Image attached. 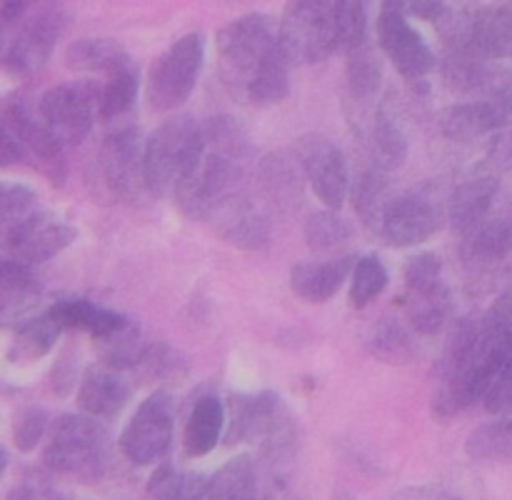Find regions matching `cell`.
<instances>
[{"label": "cell", "instance_id": "cell-32", "mask_svg": "<svg viewBox=\"0 0 512 500\" xmlns=\"http://www.w3.org/2000/svg\"><path fill=\"white\" fill-rule=\"evenodd\" d=\"M488 63L490 60L473 43L445 45V83L453 90H458V93H468V90L480 88L488 80Z\"/></svg>", "mask_w": 512, "mask_h": 500}, {"label": "cell", "instance_id": "cell-35", "mask_svg": "<svg viewBox=\"0 0 512 500\" xmlns=\"http://www.w3.org/2000/svg\"><path fill=\"white\" fill-rule=\"evenodd\" d=\"M463 253L475 263H498L512 253V218H488L465 235Z\"/></svg>", "mask_w": 512, "mask_h": 500}, {"label": "cell", "instance_id": "cell-51", "mask_svg": "<svg viewBox=\"0 0 512 500\" xmlns=\"http://www.w3.org/2000/svg\"><path fill=\"white\" fill-rule=\"evenodd\" d=\"M25 15H28V5H25V3H5L3 8H0L3 28H8V25H13V23H20Z\"/></svg>", "mask_w": 512, "mask_h": 500}, {"label": "cell", "instance_id": "cell-9", "mask_svg": "<svg viewBox=\"0 0 512 500\" xmlns=\"http://www.w3.org/2000/svg\"><path fill=\"white\" fill-rule=\"evenodd\" d=\"M100 88L93 80H73L45 90L38 100V118L63 148L88 138L98 113Z\"/></svg>", "mask_w": 512, "mask_h": 500}, {"label": "cell", "instance_id": "cell-45", "mask_svg": "<svg viewBox=\"0 0 512 500\" xmlns=\"http://www.w3.org/2000/svg\"><path fill=\"white\" fill-rule=\"evenodd\" d=\"M440 273H443V260L435 253H420L413 255L405 265V290L428 288V285L440 283Z\"/></svg>", "mask_w": 512, "mask_h": 500}, {"label": "cell", "instance_id": "cell-3", "mask_svg": "<svg viewBox=\"0 0 512 500\" xmlns=\"http://www.w3.org/2000/svg\"><path fill=\"white\" fill-rule=\"evenodd\" d=\"M278 48V30L265 13L240 15L218 30L220 78L233 98H248V90Z\"/></svg>", "mask_w": 512, "mask_h": 500}, {"label": "cell", "instance_id": "cell-38", "mask_svg": "<svg viewBox=\"0 0 512 500\" xmlns=\"http://www.w3.org/2000/svg\"><path fill=\"white\" fill-rule=\"evenodd\" d=\"M345 78H348V93L353 103L368 105L373 103L375 95L380 90V80H383V70H380L375 50L368 43L348 53V68H345Z\"/></svg>", "mask_w": 512, "mask_h": 500}, {"label": "cell", "instance_id": "cell-8", "mask_svg": "<svg viewBox=\"0 0 512 500\" xmlns=\"http://www.w3.org/2000/svg\"><path fill=\"white\" fill-rule=\"evenodd\" d=\"M63 145L40 123L38 113H30L25 103H8L3 108V128H0V153L3 165L33 163L43 170L53 183H63L65 163Z\"/></svg>", "mask_w": 512, "mask_h": 500}, {"label": "cell", "instance_id": "cell-13", "mask_svg": "<svg viewBox=\"0 0 512 500\" xmlns=\"http://www.w3.org/2000/svg\"><path fill=\"white\" fill-rule=\"evenodd\" d=\"M63 25V8H55V5H43L25 15L18 23L13 40L5 45V70L18 78H30L38 73L48 63L50 53L63 33Z\"/></svg>", "mask_w": 512, "mask_h": 500}, {"label": "cell", "instance_id": "cell-22", "mask_svg": "<svg viewBox=\"0 0 512 500\" xmlns=\"http://www.w3.org/2000/svg\"><path fill=\"white\" fill-rule=\"evenodd\" d=\"M208 493L213 500H270L275 490L265 480L258 460L240 453L208 480Z\"/></svg>", "mask_w": 512, "mask_h": 500}, {"label": "cell", "instance_id": "cell-12", "mask_svg": "<svg viewBox=\"0 0 512 500\" xmlns=\"http://www.w3.org/2000/svg\"><path fill=\"white\" fill-rule=\"evenodd\" d=\"M295 158H298L315 198L328 210L343 208L350 195V185H353L343 150L325 135L305 133L295 143Z\"/></svg>", "mask_w": 512, "mask_h": 500}, {"label": "cell", "instance_id": "cell-7", "mask_svg": "<svg viewBox=\"0 0 512 500\" xmlns=\"http://www.w3.org/2000/svg\"><path fill=\"white\" fill-rule=\"evenodd\" d=\"M203 58V33H188L153 60L145 80V98L155 113L180 108L190 98L203 70Z\"/></svg>", "mask_w": 512, "mask_h": 500}, {"label": "cell", "instance_id": "cell-20", "mask_svg": "<svg viewBox=\"0 0 512 500\" xmlns=\"http://www.w3.org/2000/svg\"><path fill=\"white\" fill-rule=\"evenodd\" d=\"M498 188L500 183L495 173H475L465 178L463 183H458L448 203V218L455 233L465 238L490 218V208H493Z\"/></svg>", "mask_w": 512, "mask_h": 500}, {"label": "cell", "instance_id": "cell-54", "mask_svg": "<svg viewBox=\"0 0 512 500\" xmlns=\"http://www.w3.org/2000/svg\"><path fill=\"white\" fill-rule=\"evenodd\" d=\"M285 500H305V498H300V495H285Z\"/></svg>", "mask_w": 512, "mask_h": 500}, {"label": "cell", "instance_id": "cell-33", "mask_svg": "<svg viewBox=\"0 0 512 500\" xmlns=\"http://www.w3.org/2000/svg\"><path fill=\"white\" fill-rule=\"evenodd\" d=\"M365 345L373 358L388 365H405L415 355L413 335H410L408 325L400 323V318H380L370 328Z\"/></svg>", "mask_w": 512, "mask_h": 500}, {"label": "cell", "instance_id": "cell-52", "mask_svg": "<svg viewBox=\"0 0 512 500\" xmlns=\"http://www.w3.org/2000/svg\"><path fill=\"white\" fill-rule=\"evenodd\" d=\"M5 500H43V495L30 488V485H15V488L8 490Z\"/></svg>", "mask_w": 512, "mask_h": 500}, {"label": "cell", "instance_id": "cell-42", "mask_svg": "<svg viewBox=\"0 0 512 500\" xmlns=\"http://www.w3.org/2000/svg\"><path fill=\"white\" fill-rule=\"evenodd\" d=\"M388 288V268L378 255H363L350 275V305L365 308Z\"/></svg>", "mask_w": 512, "mask_h": 500}, {"label": "cell", "instance_id": "cell-34", "mask_svg": "<svg viewBox=\"0 0 512 500\" xmlns=\"http://www.w3.org/2000/svg\"><path fill=\"white\" fill-rule=\"evenodd\" d=\"M465 453L483 463H508L512 460V413L478 425L465 440Z\"/></svg>", "mask_w": 512, "mask_h": 500}, {"label": "cell", "instance_id": "cell-26", "mask_svg": "<svg viewBox=\"0 0 512 500\" xmlns=\"http://www.w3.org/2000/svg\"><path fill=\"white\" fill-rule=\"evenodd\" d=\"M473 45L488 60L512 58V3L475 5Z\"/></svg>", "mask_w": 512, "mask_h": 500}, {"label": "cell", "instance_id": "cell-28", "mask_svg": "<svg viewBox=\"0 0 512 500\" xmlns=\"http://www.w3.org/2000/svg\"><path fill=\"white\" fill-rule=\"evenodd\" d=\"M450 290L448 285L440 283L428 285V288L405 290L403 310L405 320L420 335H435L450 315Z\"/></svg>", "mask_w": 512, "mask_h": 500}, {"label": "cell", "instance_id": "cell-24", "mask_svg": "<svg viewBox=\"0 0 512 500\" xmlns=\"http://www.w3.org/2000/svg\"><path fill=\"white\" fill-rule=\"evenodd\" d=\"M303 168L288 153H270L260 160L258 180L265 198L283 213H293L303 203Z\"/></svg>", "mask_w": 512, "mask_h": 500}, {"label": "cell", "instance_id": "cell-31", "mask_svg": "<svg viewBox=\"0 0 512 500\" xmlns=\"http://www.w3.org/2000/svg\"><path fill=\"white\" fill-rule=\"evenodd\" d=\"M350 198H353L355 213L360 215L363 225L380 230L385 213H388L390 203H393L385 170L378 168V165L363 170V173L355 178V183L350 185Z\"/></svg>", "mask_w": 512, "mask_h": 500}, {"label": "cell", "instance_id": "cell-21", "mask_svg": "<svg viewBox=\"0 0 512 500\" xmlns=\"http://www.w3.org/2000/svg\"><path fill=\"white\" fill-rule=\"evenodd\" d=\"M355 263H358L355 255H335L328 260L298 263L290 270V288L305 303H325L353 275Z\"/></svg>", "mask_w": 512, "mask_h": 500}, {"label": "cell", "instance_id": "cell-10", "mask_svg": "<svg viewBox=\"0 0 512 500\" xmlns=\"http://www.w3.org/2000/svg\"><path fill=\"white\" fill-rule=\"evenodd\" d=\"M98 168L103 185L115 200L140 203L145 195H153L145 178V158L140 148V135L133 125L115 128L105 135L98 153Z\"/></svg>", "mask_w": 512, "mask_h": 500}, {"label": "cell", "instance_id": "cell-15", "mask_svg": "<svg viewBox=\"0 0 512 500\" xmlns=\"http://www.w3.org/2000/svg\"><path fill=\"white\" fill-rule=\"evenodd\" d=\"M73 240L75 228H70L63 220L50 218L43 210L3 228V248L8 260L30 265V268L63 253Z\"/></svg>", "mask_w": 512, "mask_h": 500}, {"label": "cell", "instance_id": "cell-46", "mask_svg": "<svg viewBox=\"0 0 512 500\" xmlns=\"http://www.w3.org/2000/svg\"><path fill=\"white\" fill-rule=\"evenodd\" d=\"M483 405L488 413L493 415H508L512 413V360L500 370L498 378L493 380V385L485 393Z\"/></svg>", "mask_w": 512, "mask_h": 500}, {"label": "cell", "instance_id": "cell-16", "mask_svg": "<svg viewBox=\"0 0 512 500\" xmlns=\"http://www.w3.org/2000/svg\"><path fill=\"white\" fill-rule=\"evenodd\" d=\"M512 115V85H500L483 100L455 103L440 113V133L458 143H470L483 135L498 133Z\"/></svg>", "mask_w": 512, "mask_h": 500}, {"label": "cell", "instance_id": "cell-41", "mask_svg": "<svg viewBox=\"0 0 512 500\" xmlns=\"http://www.w3.org/2000/svg\"><path fill=\"white\" fill-rule=\"evenodd\" d=\"M153 500H213L208 493V480L198 473H178L173 468H160L150 483Z\"/></svg>", "mask_w": 512, "mask_h": 500}, {"label": "cell", "instance_id": "cell-11", "mask_svg": "<svg viewBox=\"0 0 512 500\" xmlns=\"http://www.w3.org/2000/svg\"><path fill=\"white\" fill-rule=\"evenodd\" d=\"M175 403L173 395L155 390L138 405L120 433V450L133 465H150L163 458L173 443Z\"/></svg>", "mask_w": 512, "mask_h": 500}, {"label": "cell", "instance_id": "cell-37", "mask_svg": "<svg viewBox=\"0 0 512 500\" xmlns=\"http://www.w3.org/2000/svg\"><path fill=\"white\" fill-rule=\"evenodd\" d=\"M305 240L313 253H338L353 240V225L338 210H318L305 220Z\"/></svg>", "mask_w": 512, "mask_h": 500}, {"label": "cell", "instance_id": "cell-47", "mask_svg": "<svg viewBox=\"0 0 512 500\" xmlns=\"http://www.w3.org/2000/svg\"><path fill=\"white\" fill-rule=\"evenodd\" d=\"M490 160H493L495 168L512 170V115L508 118V123L493 135V143H490Z\"/></svg>", "mask_w": 512, "mask_h": 500}, {"label": "cell", "instance_id": "cell-19", "mask_svg": "<svg viewBox=\"0 0 512 500\" xmlns=\"http://www.w3.org/2000/svg\"><path fill=\"white\" fill-rule=\"evenodd\" d=\"M133 388L118 368L98 363L90 365L78 385V408L93 418H113L128 405Z\"/></svg>", "mask_w": 512, "mask_h": 500}, {"label": "cell", "instance_id": "cell-2", "mask_svg": "<svg viewBox=\"0 0 512 500\" xmlns=\"http://www.w3.org/2000/svg\"><path fill=\"white\" fill-rule=\"evenodd\" d=\"M200 148L193 163L175 185V203L188 218L213 220L215 213L243 193L245 158L250 143L243 128L228 115L200 123Z\"/></svg>", "mask_w": 512, "mask_h": 500}, {"label": "cell", "instance_id": "cell-50", "mask_svg": "<svg viewBox=\"0 0 512 500\" xmlns=\"http://www.w3.org/2000/svg\"><path fill=\"white\" fill-rule=\"evenodd\" d=\"M445 8H448V3H408V5L403 3L405 15L430 20V23H438V20L443 18Z\"/></svg>", "mask_w": 512, "mask_h": 500}, {"label": "cell", "instance_id": "cell-1", "mask_svg": "<svg viewBox=\"0 0 512 500\" xmlns=\"http://www.w3.org/2000/svg\"><path fill=\"white\" fill-rule=\"evenodd\" d=\"M512 360V295H500L480 318H463L445 343L433 413L453 418L485 398Z\"/></svg>", "mask_w": 512, "mask_h": 500}, {"label": "cell", "instance_id": "cell-44", "mask_svg": "<svg viewBox=\"0 0 512 500\" xmlns=\"http://www.w3.org/2000/svg\"><path fill=\"white\" fill-rule=\"evenodd\" d=\"M48 428V413L43 408H23L13 420V443L20 453H30L40 445Z\"/></svg>", "mask_w": 512, "mask_h": 500}, {"label": "cell", "instance_id": "cell-29", "mask_svg": "<svg viewBox=\"0 0 512 500\" xmlns=\"http://www.w3.org/2000/svg\"><path fill=\"white\" fill-rule=\"evenodd\" d=\"M60 333H63V328H60L58 320L48 310L43 315H38V318L20 320L15 325L13 340H10L8 358L13 363H33V360H40L43 355L50 353V348H53Z\"/></svg>", "mask_w": 512, "mask_h": 500}, {"label": "cell", "instance_id": "cell-5", "mask_svg": "<svg viewBox=\"0 0 512 500\" xmlns=\"http://www.w3.org/2000/svg\"><path fill=\"white\" fill-rule=\"evenodd\" d=\"M280 48L293 65H315L340 53L338 0H295L278 28Z\"/></svg>", "mask_w": 512, "mask_h": 500}, {"label": "cell", "instance_id": "cell-36", "mask_svg": "<svg viewBox=\"0 0 512 500\" xmlns=\"http://www.w3.org/2000/svg\"><path fill=\"white\" fill-rule=\"evenodd\" d=\"M373 153L378 168L388 170L400 168L408 158V138H405L403 125L398 123L393 113L388 108H380L375 113L373 123Z\"/></svg>", "mask_w": 512, "mask_h": 500}, {"label": "cell", "instance_id": "cell-6", "mask_svg": "<svg viewBox=\"0 0 512 500\" xmlns=\"http://www.w3.org/2000/svg\"><path fill=\"white\" fill-rule=\"evenodd\" d=\"M200 135H203L200 123L190 115L168 118L148 135L143 143V158L150 193H175V185L180 183L198 153Z\"/></svg>", "mask_w": 512, "mask_h": 500}, {"label": "cell", "instance_id": "cell-39", "mask_svg": "<svg viewBox=\"0 0 512 500\" xmlns=\"http://www.w3.org/2000/svg\"><path fill=\"white\" fill-rule=\"evenodd\" d=\"M140 88V73L138 68L120 70V73L105 78L100 85V103H98V118L103 123H113V120L123 118L130 110V105L138 98Z\"/></svg>", "mask_w": 512, "mask_h": 500}, {"label": "cell", "instance_id": "cell-43", "mask_svg": "<svg viewBox=\"0 0 512 500\" xmlns=\"http://www.w3.org/2000/svg\"><path fill=\"white\" fill-rule=\"evenodd\" d=\"M38 213V195L20 183H5L3 195H0V220L3 228L20 223Z\"/></svg>", "mask_w": 512, "mask_h": 500}, {"label": "cell", "instance_id": "cell-30", "mask_svg": "<svg viewBox=\"0 0 512 500\" xmlns=\"http://www.w3.org/2000/svg\"><path fill=\"white\" fill-rule=\"evenodd\" d=\"M40 295V285L35 280L33 268L15 260H3L0 268V300H3V320L13 323L28 308H33Z\"/></svg>", "mask_w": 512, "mask_h": 500}, {"label": "cell", "instance_id": "cell-49", "mask_svg": "<svg viewBox=\"0 0 512 500\" xmlns=\"http://www.w3.org/2000/svg\"><path fill=\"white\" fill-rule=\"evenodd\" d=\"M75 380V370H73V360L68 358V355H63V358L55 363L53 368V375H50V383H53V390L58 395H65L70 390V385H73Z\"/></svg>", "mask_w": 512, "mask_h": 500}, {"label": "cell", "instance_id": "cell-48", "mask_svg": "<svg viewBox=\"0 0 512 500\" xmlns=\"http://www.w3.org/2000/svg\"><path fill=\"white\" fill-rule=\"evenodd\" d=\"M393 500H453V495L440 483H425L403 488L400 493H395Z\"/></svg>", "mask_w": 512, "mask_h": 500}, {"label": "cell", "instance_id": "cell-25", "mask_svg": "<svg viewBox=\"0 0 512 500\" xmlns=\"http://www.w3.org/2000/svg\"><path fill=\"white\" fill-rule=\"evenodd\" d=\"M225 405L215 395H203L190 410L183 430V450L188 458H203L215 445L225 430Z\"/></svg>", "mask_w": 512, "mask_h": 500}, {"label": "cell", "instance_id": "cell-53", "mask_svg": "<svg viewBox=\"0 0 512 500\" xmlns=\"http://www.w3.org/2000/svg\"><path fill=\"white\" fill-rule=\"evenodd\" d=\"M333 500H358V498H355V495L350 493V490L340 488V490H335V493H333Z\"/></svg>", "mask_w": 512, "mask_h": 500}, {"label": "cell", "instance_id": "cell-14", "mask_svg": "<svg viewBox=\"0 0 512 500\" xmlns=\"http://www.w3.org/2000/svg\"><path fill=\"white\" fill-rule=\"evenodd\" d=\"M378 43L390 63L410 83L425 80L435 68V55L423 35L413 28L403 3H385L378 18Z\"/></svg>", "mask_w": 512, "mask_h": 500}, {"label": "cell", "instance_id": "cell-23", "mask_svg": "<svg viewBox=\"0 0 512 500\" xmlns=\"http://www.w3.org/2000/svg\"><path fill=\"white\" fill-rule=\"evenodd\" d=\"M48 313L58 320V325L63 330H83L90 338L100 340V343L115 338V335L123 333L130 325V320L125 315L103 308V305H95L93 300L85 298L58 300V303L50 305Z\"/></svg>", "mask_w": 512, "mask_h": 500}, {"label": "cell", "instance_id": "cell-18", "mask_svg": "<svg viewBox=\"0 0 512 500\" xmlns=\"http://www.w3.org/2000/svg\"><path fill=\"white\" fill-rule=\"evenodd\" d=\"M220 238L243 250H258L270 240V220L265 210L250 198L248 193H238L215 213Z\"/></svg>", "mask_w": 512, "mask_h": 500}, {"label": "cell", "instance_id": "cell-4", "mask_svg": "<svg viewBox=\"0 0 512 500\" xmlns=\"http://www.w3.org/2000/svg\"><path fill=\"white\" fill-rule=\"evenodd\" d=\"M108 460V430L93 415H60L50 423L43 465L58 475L95 480Z\"/></svg>", "mask_w": 512, "mask_h": 500}, {"label": "cell", "instance_id": "cell-40", "mask_svg": "<svg viewBox=\"0 0 512 500\" xmlns=\"http://www.w3.org/2000/svg\"><path fill=\"white\" fill-rule=\"evenodd\" d=\"M290 68H293V63L288 60L285 50L283 48L275 50V55L268 60V65H265L263 73L258 75L253 88L248 90L245 103H253L258 105V108H268V105H275L280 103V100L288 98Z\"/></svg>", "mask_w": 512, "mask_h": 500}, {"label": "cell", "instance_id": "cell-27", "mask_svg": "<svg viewBox=\"0 0 512 500\" xmlns=\"http://www.w3.org/2000/svg\"><path fill=\"white\" fill-rule=\"evenodd\" d=\"M65 63L75 70L103 73L105 78L133 68V58L128 50L113 38H80L65 50Z\"/></svg>", "mask_w": 512, "mask_h": 500}, {"label": "cell", "instance_id": "cell-17", "mask_svg": "<svg viewBox=\"0 0 512 500\" xmlns=\"http://www.w3.org/2000/svg\"><path fill=\"white\" fill-rule=\"evenodd\" d=\"M443 225V213L425 193H405L393 198L385 213L380 235L393 248H410L433 238Z\"/></svg>", "mask_w": 512, "mask_h": 500}]
</instances>
